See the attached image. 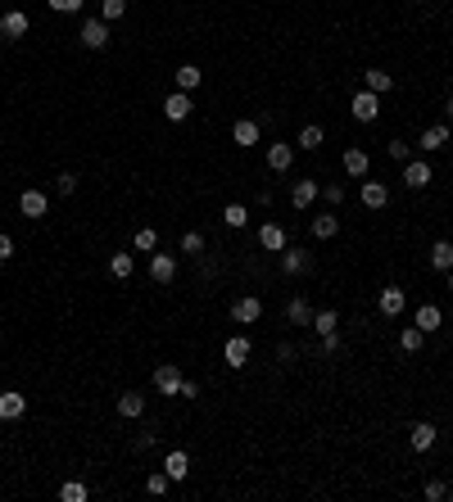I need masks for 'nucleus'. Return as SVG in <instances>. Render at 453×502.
Segmentation results:
<instances>
[{"label": "nucleus", "instance_id": "1", "mask_svg": "<svg viewBox=\"0 0 453 502\" xmlns=\"http://www.w3.org/2000/svg\"><path fill=\"white\" fill-rule=\"evenodd\" d=\"M181 381H186V376H181L177 362H159V366H154V389H159L164 398H177V394H181Z\"/></svg>", "mask_w": 453, "mask_h": 502}, {"label": "nucleus", "instance_id": "2", "mask_svg": "<svg viewBox=\"0 0 453 502\" xmlns=\"http://www.w3.org/2000/svg\"><path fill=\"white\" fill-rule=\"evenodd\" d=\"M349 114L358 118V122H376V118H381V95L363 87V91H358V95H353V100H349Z\"/></svg>", "mask_w": 453, "mask_h": 502}, {"label": "nucleus", "instance_id": "3", "mask_svg": "<svg viewBox=\"0 0 453 502\" xmlns=\"http://www.w3.org/2000/svg\"><path fill=\"white\" fill-rule=\"evenodd\" d=\"M150 280H154V285H173V280H177V258H173V253H150Z\"/></svg>", "mask_w": 453, "mask_h": 502}, {"label": "nucleus", "instance_id": "4", "mask_svg": "<svg viewBox=\"0 0 453 502\" xmlns=\"http://www.w3.org/2000/svg\"><path fill=\"white\" fill-rule=\"evenodd\" d=\"M431 163H426V158H408V163H403V186L408 190H426L431 186Z\"/></svg>", "mask_w": 453, "mask_h": 502}, {"label": "nucleus", "instance_id": "5", "mask_svg": "<svg viewBox=\"0 0 453 502\" xmlns=\"http://www.w3.org/2000/svg\"><path fill=\"white\" fill-rule=\"evenodd\" d=\"M263 317V303L254 299V295H240L236 303H231V322H240V326H254Z\"/></svg>", "mask_w": 453, "mask_h": 502}, {"label": "nucleus", "instance_id": "6", "mask_svg": "<svg viewBox=\"0 0 453 502\" xmlns=\"http://www.w3.org/2000/svg\"><path fill=\"white\" fill-rule=\"evenodd\" d=\"M82 45H87V50H105L109 45V23L105 18H87L82 23Z\"/></svg>", "mask_w": 453, "mask_h": 502}, {"label": "nucleus", "instance_id": "7", "mask_svg": "<svg viewBox=\"0 0 453 502\" xmlns=\"http://www.w3.org/2000/svg\"><path fill=\"white\" fill-rule=\"evenodd\" d=\"M444 145H453V131H449V122H435V127H426V131H422L417 150L435 154V150H444Z\"/></svg>", "mask_w": 453, "mask_h": 502}, {"label": "nucleus", "instance_id": "8", "mask_svg": "<svg viewBox=\"0 0 453 502\" xmlns=\"http://www.w3.org/2000/svg\"><path fill=\"white\" fill-rule=\"evenodd\" d=\"M358 200L376 213V208H385V204H390V186H385V181H376V177H367V181H363V190H358Z\"/></svg>", "mask_w": 453, "mask_h": 502}, {"label": "nucleus", "instance_id": "9", "mask_svg": "<svg viewBox=\"0 0 453 502\" xmlns=\"http://www.w3.org/2000/svg\"><path fill=\"white\" fill-rule=\"evenodd\" d=\"M376 308H381L385 317H399L403 308H408V295H403V285H385L381 295H376Z\"/></svg>", "mask_w": 453, "mask_h": 502}, {"label": "nucleus", "instance_id": "10", "mask_svg": "<svg viewBox=\"0 0 453 502\" xmlns=\"http://www.w3.org/2000/svg\"><path fill=\"white\" fill-rule=\"evenodd\" d=\"M191 91H173V95H168V100H164V118L168 122H186L191 118Z\"/></svg>", "mask_w": 453, "mask_h": 502}, {"label": "nucleus", "instance_id": "11", "mask_svg": "<svg viewBox=\"0 0 453 502\" xmlns=\"http://www.w3.org/2000/svg\"><path fill=\"white\" fill-rule=\"evenodd\" d=\"M435 439H439V430L431 421H417V425H408V448L412 452H426V448H435Z\"/></svg>", "mask_w": 453, "mask_h": 502}, {"label": "nucleus", "instance_id": "12", "mask_svg": "<svg viewBox=\"0 0 453 502\" xmlns=\"http://www.w3.org/2000/svg\"><path fill=\"white\" fill-rule=\"evenodd\" d=\"M23 412H28V398H23L18 389H5V394H0V421L9 425V421H18Z\"/></svg>", "mask_w": 453, "mask_h": 502}, {"label": "nucleus", "instance_id": "13", "mask_svg": "<svg viewBox=\"0 0 453 502\" xmlns=\"http://www.w3.org/2000/svg\"><path fill=\"white\" fill-rule=\"evenodd\" d=\"M28 14H23V9H9L5 18H0V36H5V41H18V36H28Z\"/></svg>", "mask_w": 453, "mask_h": 502}, {"label": "nucleus", "instance_id": "14", "mask_svg": "<svg viewBox=\"0 0 453 502\" xmlns=\"http://www.w3.org/2000/svg\"><path fill=\"white\" fill-rule=\"evenodd\" d=\"M290 163H295V145H286V141L267 145V168H272V173H286Z\"/></svg>", "mask_w": 453, "mask_h": 502}, {"label": "nucleus", "instance_id": "15", "mask_svg": "<svg viewBox=\"0 0 453 502\" xmlns=\"http://www.w3.org/2000/svg\"><path fill=\"white\" fill-rule=\"evenodd\" d=\"M317 195H322V186H317V181H309V177H299L295 190H290V204H295V208H313Z\"/></svg>", "mask_w": 453, "mask_h": 502}, {"label": "nucleus", "instance_id": "16", "mask_svg": "<svg viewBox=\"0 0 453 502\" xmlns=\"http://www.w3.org/2000/svg\"><path fill=\"white\" fill-rule=\"evenodd\" d=\"M223 353H227V366H231V371H240V366L250 362V339H245V335H231Z\"/></svg>", "mask_w": 453, "mask_h": 502}, {"label": "nucleus", "instance_id": "17", "mask_svg": "<svg viewBox=\"0 0 453 502\" xmlns=\"http://www.w3.org/2000/svg\"><path fill=\"white\" fill-rule=\"evenodd\" d=\"M18 208H23V217H46L50 200H46V190H23L18 195Z\"/></svg>", "mask_w": 453, "mask_h": 502}, {"label": "nucleus", "instance_id": "18", "mask_svg": "<svg viewBox=\"0 0 453 502\" xmlns=\"http://www.w3.org/2000/svg\"><path fill=\"white\" fill-rule=\"evenodd\" d=\"M164 471H168V480H186V475H191V452L173 448V452L164 457Z\"/></svg>", "mask_w": 453, "mask_h": 502}, {"label": "nucleus", "instance_id": "19", "mask_svg": "<svg viewBox=\"0 0 453 502\" xmlns=\"http://www.w3.org/2000/svg\"><path fill=\"white\" fill-rule=\"evenodd\" d=\"M412 326L431 335V330H439V326H444V312H439L435 303H422V308H417V317H412Z\"/></svg>", "mask_w": 453, "mask_h": 502}, {"label": "nucleus", "instance_id": "20", "mask_svg": "<svg viewBox=\"0 0 453 502\" xmlns=\"http://www.w3.org/2000/svg\"><path fill=\"white\" fill-rule=\"evenodd\" d=\"M309 253H304V249H281V272H286V276H299V272H309Z\"/></svg>", "mask_w": 453, "mask_h": 502}, {"label": "nucleus", "instance_id": "21", "mask_svg": "<svg viewBox=\"0 0 453 502\" xmlns=\"http://www.w3.org/2000/svg\"><path fill=\"white\" fill-rule=\"evenodd\" d=\"M259 136H263V127L254 118H240L236 127H231V141H236V145H259Z\"/></svg>", "mask_w": 453, "mask_h": 502}, {"label": "nucleus", "instance_id": "22", "mask_svg": "<svg viewBox=\"0 0 453 502\" xmlns=\"http://www.w3.org/2000/svg\"><path fill=\"white\" fill-rule=\"evenodd\" d=\"M141 412H145V398L137 394V389H127V394H118V416H122V421H137Z\"/></svg>", "mask_w": 453, "mask_h": 502}, {"label": "nucleus", "instance_id": "23", "mask_svg": "<svg viewBox=\"0 0 453 502\" xmlns=\"http://www.w3.org/2000/svg\"><path fill=\"white\" fill-rule=\"evenodd\" d=\"M345 173H349V177H367V173H372V158H367V150H358V145H353V150H345Z\"/></svg>", "mask_w": 453, "mask_h": 502}, {"label": "nucleus", "instance_id": "24", "mask_svg": "<svg viewBox=\"0 0 453 502\" xmlns=\"http://www.w3.org/2000/svg\"><path fill=\"white\" fill-rule=\"evenodd\" d=\"M259 244H263V249H272V253H281V249H286V231H281L277 222H263Z\"/></svg>", "mask_w": 453, "mask_h": 502}, {"label": "nucleus", "instance_id": "25", "mask_svg": "<svg viewBox=\"0 0 453 502\" xmlns=\"http://www.w3.org/2000/svg\"><path fill=\"white\" fill-rule=\"evenodd\" d=\"M431 267H435V272H453V244L449 240L431 244Z\"/></svg>", "mask_w": 453, "mask_h": 502}, {"label": "nucleus", "instance_id": "26", "mask_svg": "<svg viewBox=\"0 0 453 502\" xmlns=\"http://www.w3.org/2000/svg\"><path fill=\"white\" fill-rule=\"evenodd\" d=\"M363 87H367V91H376V95H385L390 87H395V77H390L385 68H372V72H363Z\"/></svg>", "mask_w": 453, "mask_h": 502}, {"label": "nucleus", "instance_id": "27", "mask_svg": "<svg viewBox=\"0 0 453 502\" xmlns=\"http://www.w3.org/2000/svg\"><path fill=\"white\" fill-rule=\"evenodd\" d=\"M422 344H426V330H417V326H403L399 330V349L403 353H422Z\"/></svg>", "mask_w": 453, "mask_h": 502}, {"label": "nucleus", "instance_id": "28", "mask_svg": "<svg viewBox=\"0 0 453 502\" xmlns=\"http://www.w3.org/2000/svg\"><path fill=\"white\" fill-rule=\"evenodd\" d=\"M132 272H137V258H132V253H114V258H109V276L114 280H127Z\"/></svg>", "mask_w": 453, "mask_h": 502}, {"label": "nucleus", "instance_id": "29", "mask_svg": "<svg viewBox=\"0 0 453 502\" xmlns=\"http://www.w3.org/2000/svg\"><path fill=\"white\" fill-rule=\"evenodd\" d=\"M313 330H317V335H340V317L331 312V308H326V312H313Z\"/></svg>", "mask_w": 453, "mask_h": 502}, {"label": "nucleus", "instance_id": "30", "mask_svg": "<svg viewBox=\"0 0 453 502\" xmlns=\"http://www.w3.org/2000/svg\"><path fill=\"white\" fill-rule=\"evenodd\" d=\"M223 222H227L231 231L250 227V208H245V204H227V208H223Z\"/></svg>", "mask_w": 453, "mask_h": 502}, {"label": "nucleus", "instance_id": "31", "mask_svg": "<svg viewBox=\"0 0 453 502\" xmlns=\"http://www.w3.org/2000/svg\"><path fill=\"white\" fill-rule=\"evenodd\" d=\"M336 231H340V217H336V213H322V217H313V236H317V240H331Z\"/></svg>", "mask_w": 453, "mask_h": 502}, {"label": "nucleus", "instance_id": "32", "mask_svg": "<svg viewBox=\"0 0 453 502\" xmlns=\"http://www.w3.org/2000/svg\"><path fill=\"white\" fill-rule=\"evenodd\" d=\"M200 82H204V72L195 68V64H181V68H177V91H195Z\"/></svg>", "mask_w": 453, "mask_h": 502}, {"label": "nucleus", "instance_id": "33", "mask_svg": "<svg viewBox=\"0 0 453 502\" xmlns=\"http://www.w3.org/2000/svg\"><path fill=\"white\" fill-rule=\"evenodd\" d=\"M286 317H290V326H313V308H309V303H304V299H290Z\"/></svg>", "mask_w": 453, "mask_h": 502}, {"label": "nucleus", "instance_id": "34", "mask_svg": "<svg viewBox=\"0 0 453 502\" xmlns=\"http://www.w3.org/2000/svg\"><path fill=\"white\" fill-rule=\"evenodd\" d=\"M59 498H64V502H87L91 489L82 484V480H64V484H59Z\"/></svg>", "mask_w": 453, "mask_h": 502}, {"label": "nucleus", "instance_id": "35", "mask_svg": "<svg viewBox=\"0 0 453 502\" xmlns=\"http://www.w3.org/2000/svg\"><path fill=\"white\" fill-rule=\"evenodd\" d=\"M132 244H137L141 253H154V249H159V231H154V227H141L137 236H132Z\"/></svg>", "mask_w": 453, "mask_h": 502}, {"label": "nucleus", "instance_id": "36", "mask_svg": "<svg viewBox=\"0 0 453 502\" xmlns=\"http://www.w3.org/2000/svg\"><path fill=\"white\" fill-rule=\"evenodd\" d=\"M322 141H326V131L317 127V122H309V127L299 131V150H317V145H322Z\"/></svg>", "mask_w": 453, "mask_h": 502}, {"label": "nucleus", "instance_id": "37", "mask_svg": "<svg viewBox=\"0 0 453 502\" xmlns=\"http://www.w3.org/2000/svg\"><path fill=\"white\" fill-rule=\"evenodd\" d=\"M122 14H127V0H105V5H100V18L105 23H118Z\"/></svg>", "mask_w": 453, "mask_h": 502}, {"label": "nucleus", "instance_id": "38", "mask_svg": "<svg viewBox=\"0 0 453 502\" xmlns=\"http://www.w3.org/2000/svg\"><path fill=\"white\" fill-rule=\"evenodd\" d=\"M168 484H173V480H168V471H154L150 480H145V493H154V498H159V493H168Z\"/></svg>", "mask_w": 453, "mask_h": 502}, {"label": "nucleus", "instance_id": "39", "mask_svg": "<svg viewBox=\"0 0 453 502\" xmlns=\"http://www.w3.org/2000/svg\"><path fill=\"white\" fill-rule=\"evenodd\" d=\"M55 190L59 195H78V173H59L55 177Z\"/></svg>", "mask_w": 453, "mask_h": 502}, {"label": "nucleus", "instance_id": "40", "mask_svg": "<svg viewBox=\"0 0 453 502\" xmlns=\"http://www.w3.org/2000/svg\"><path fill=\"white\" fill-rule=\"evenodd\" d=\"M322 200L331 204V208H340V204H345V186H340V181H331V186H322Z\"/></svg>", "mask_w": 453, "mask_h": 502}, {"label": "nucleus", "instance_id": "41", "mask_svg": "<svg viewBox=\"0 0 453 502\" xmlns=\"http://www.w3.org/2000/svg\"><path fill=\"white\" fill-rule=\"evenodd\" d=\"M385 150H390V158H395V163H408V158H412V154H408V150H412L408 141H390Z\"/></svg>", "mask_w": 453, "mask_h": 502}, {"label": "nucleus", "instance_id": "42", "mask_svg": "<svg viewBox=\"0 0 453 502\" xmlns=\"http://www.w3.org/2000/svg\"><path fill=\"white\" fill-rule=\"evenodd\" d=\"M204 249V236L200 231H186V236H181V253H200Z\"/></svg>", "mask_w": 453, "mask_h": 502}, {"label": "nucleus", "instance_id": "43", "mask_svg": "<svg viewBox=\"0 0 453 502\" xmlns=\"http://www.w3.org/2000/svg\"><path fill=\"white\" fill-rule=\"evenodd\" d=\"M46 5H50L55 14H78V9H82V0H46Z\"/></svg>", "mask_w": 453, "mask_h": 502}, {"label": "nucleus", "instance_id": "44", "mask_svg": "<svg viewBox=\"0 0 453 502\" xmlns=\"http://www.w3.org/2000/svg\"><path fill=\"white\" fill-rule=\"evenodd\" d=\"M431 502H439V498H449V489H444V480H426V489H422Z\"/></svg>", "mask_w": 453, "mask_h": 502}, {"label": "nucleus", "instance_id": "45", "mask_svg": "<svg viewBox=\"0 0 453 502\" xmlns=\"http://www.w3.org/2000/svg\"><path fill=\"white\" fill-rule=\"evenodd\" d=\"M9 253H14V240H9L5 231H0V263H9Z\"/></svg>", "mask_w": 453, "mask_h": 502}, {"label": "nucleus", "instance_id": "46", "mask_svg": "<svg viewBox=\"0 0 453 502\" xmlns=\"http://www.w3.org/2000/svg\"><path fill=\"white\" fill-rule=\"evenodd\" d=\"M177 398H200V385H195V381H181V394Z\"/></svg>", "mask_w": 453, "mask_h": 502}, {"label": "nucleus", "instance_id": "47", "mask_svg": "<svg viewBox=\"0 0 453 502\" xmlns=\"http://www.w3.org/2000/svg\"><path fill=\"white\" fill-rule=\"evenodd\" d=\"M444 118H453V95H449V100H444Z\"/></svg>", "mask_w": 453, "mask_h": 502}, {"label": "nucleus", "instance_id": "48", "mask_svg": "<svg viewBox=\"0 0 453 502\" xmlns=\"http://www.w3.org/2000/svg\"><path fill=\"white\" fill-rule=\"evenodd\" d=\"M449 295H453V272H449Z\"/></svg>", "mask_w": 453, "mask_h": 502}, {"label": "nucleus", "instance_id": "49", "mask_svg": "<svg viewBox=\"0 0 453 502\" xmlns=\"http://www.w3.org/2000/svg\"><path fill=\"white\" fill-rule=\"evenodd\" d=\"M449 502H453V489H449Z\"/></svg>", "mask_w": 453, "mask_h": 502}]
</instances>
